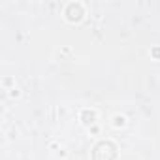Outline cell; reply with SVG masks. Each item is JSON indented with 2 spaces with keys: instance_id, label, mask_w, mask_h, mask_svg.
<instances>
[{
  "instance_id": "6da1fadb",
  "label": "cell",
  "mask_w": 160,
  "mask_h": 160,
  "mask_svg": "<svg viewBox=\"0 0 160 160\" xmlns=\"http://www.w3.org/2000/svg\"><path fill=\"white\" fill-rule=\"evenodd\" d=\"M102 156H106V160H113L115 158V147L108 141L98 143L94 149V160H102Z\"/></svg>"
}]
</instances>
